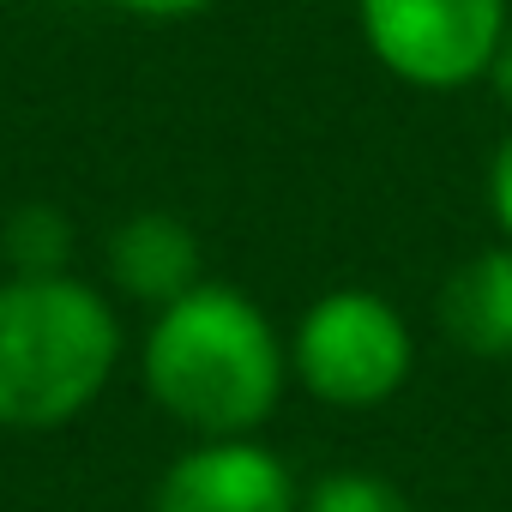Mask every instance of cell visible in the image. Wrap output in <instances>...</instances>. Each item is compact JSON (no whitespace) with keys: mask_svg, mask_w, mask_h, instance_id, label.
I'll return each instance as SVG.
<instances>
[{"mask_svg":"<svg viewBox=\"0 0 512 512\" xmlns=\"http://www.w3.org/2000/svg\"><path fill=\"white\" fill-rule=\"evenodd\" d=\"M145 398L193 440L260 434L290 392V338L241 284L205 278L139 338Z\"/></svg>","mask_w":512,"mask_h":512,"instance_id":"1","label":"cell"},{"mask_svg":"<svg viewBox=\"0 0 512 512\" xmlns=\"http://www.w3.org/2000/svg\"><path fill=\"white\" fill-rule=\"evenodd\" d=\"M127 356L121 308L79 272L0 278V428L55 434L79 422Z\"/></svg>","mask_w":512,"mask_h":512,"instance_id":"2","label":"cell"},{"mask_svg":"<svg viewBox=\"0 0 512 512\" xmlns=\"http://www.w3.org/2000/svg\"><path fill=\"white\" fill-rule=\"evenodd\" d=\"M416 374V332L380 290L338 284L290 332V380L326 410H380Z\"/></svg>","mask_w":512,"mask_h":512,"instance_id":"3","label":"cell"},{"mask_svg":"<svg viewBox=\"0 0 512 512\" xmlns=\"http://www.w3.org/2000/svg\"><path fill=\"white\" fill-rule=\"evenodd\" d=\"M512 25V0H356L368 55L416 91H464L488 79Z\"/></svg>","mask_w":512,"mask_h":512,"instance_id":"4","label":"cell"},{"mask_svg":"<svg viewBox=\"0 0 512 512\" xmlns=\"http://www.w3.org/2000/svg\"><path fill=\"white\" fill-rule=\"evenodd\" d=\"M151 512H302V482L253 434L193 440L163 464Z\"/></svg>","mask_w":512,"mask_h":512,"instance_id":"5","label":"cell"},{"mask_svg":"<svg viewBox=\"0 0 512 512\" xmlns=\"http://www.w3.org/2000/svg\"><path fill=\"white\" fill-rule=\"evenodd\" d=\"M103 278L109 296L139 302V308H169L193 284H205V247L199 229L175 211H133L109 229L103 241Z\"/></svg>","mask_w":512,"mask_h":512,"instance_id":"6","label":"cell"},{"mask_svg":"<svg viewBox=\"0 0 512 512\" xmlns=\"http://www.w3.org/2000/svg\"><path fill=\"white\" fill-rule=\"evenodd\" d=\"M434 314H440V332L464 356L506 362L512 356V241H494L470 253L464 266H452Z\"/></svg>","mask_w":512,"mask_h":512,"instance_id":"7","label":"cell"},{"mask_svg":"<svg viewBox=\"0 0 512 512\" xmlns=\"http://www.w3.org/2000/svg\"><path fill=\"white\" fill-rule=\"evenodd\" d=\"M0 260L19 278H55L73 272V217L49 199H25L0 223Z\"/></svg>","mask_w":512,"mask_h":512,"instance_id":"8","label":"cell"},{"mask_svg":"<svg viewBox=\"0 0 512 512\" xmlns=\"http://www.w3.org/2000/svg\"><path fill=\"white\" fill-rule=\"evenodd\" d=\"M302 512H416V506L386 470L338 464V470H320L314 482H302Z\"/></svg>","mask_w":512,"mask_h":512,"instance_id":"9","label":"cell"},{"mask_svg":"<svg viewBox=\"0 0 512 512\" xmlns=\"http://www.w3.org/2000/svg\"><path fill=\"white\" fill-rule=\"evenodd\" d=\"M488 217H494L500 241H512V133L488 157Z\"/></svg>","mask_w":512,"mask_h":512,"instance_id":"10","label":"cell"},{"mask_svg":"<svg viewBox=\"0 0 512 512\" xmlns=\"http://www.w3.org/2000/svg\"><path fill=\"white\" fill-rule=\"evenodd\" d=\"M109 7L127 13V19H145V25H181V19L211 13L217 0H109Z\"/></svg>","mask_w":512,"mask_h":512,"instance_id":"11","label":"cell"},{"mask_svg":"<svg viewBox=\"0 0 512 512\" xmlns=\"http://www.w3.org/2000/svg\"><path fill=\"white\" fill-rule=\"evenodd\" d=\"M488 85H494V97L512 109V25H506V37H500V49H494V67H488Z\"/></svg>","mask_w":512,"mask_h":512,"instance_id":"12","label":"cell"},{"mask_svg":"<svg viewBox=\"0 0 512 512\" xmlns=\"http://www.w3.org/2000/svg\"><path fill=\"white\" fill-rule=\"evenodd\" d=\"M0 7H13V0H0Z\"/></svg>","mask_w":512,"mask_h":512,"instance_id":"13","label":"cell"}]
</instances>
